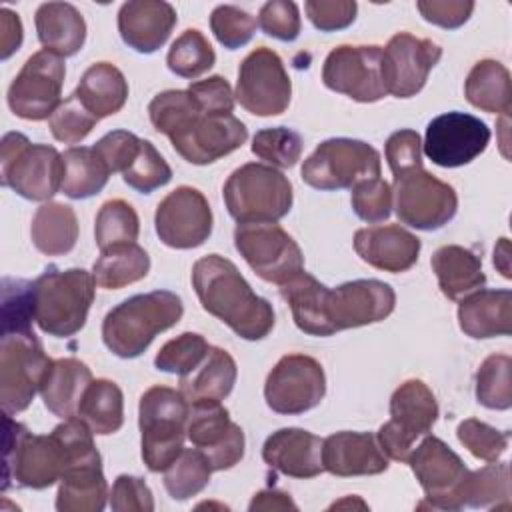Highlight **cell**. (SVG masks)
<instances>
[{"label":"cell","mask_w":512,"mask_h":512,"mask_svg":"<svg viewBox=\"0 0 512 512\" xmlns=\"http://www.w3.org/2000/svg\"><path fill=\"white\" fill-rule=\"evenodd\" d=\"M322 466L334 476H374L388 470L376 434L342 430L322 442Z\"/></svg>","instance_id":"obj_25"},{"label":"cell","mask_w":512,"mask_h":512,"mask_svg":"<svg viewBox=\"0 0 512 512\" xmlns=\"http://www.w3.org/2000/svg\"><path fill=\"white\" fill-rule=\"evenodd\" d=\"M216 62V52L208 38L196 30L188 28L184 30L170 46L166 64L170 72H174L180 78L194 80L208 72Z\"/></svg>","instance_id":"obj_43"},{"label":"cell","mask_w":512,"mask_h":512,"mask_svg":"<svg viewBox=\"0 0 512 512\" xmlns=\"http://www.w3.org/2000/svg\"><path fill=\"white\" fill-rule=\"evenodd\" d=\"M110 508L114 512H152L154 496L140 476L120 474L110 492Z\"/></svg>","instance_id":"obj_60"},{"label":"cell","mask_w":512,"mask_h":512,"mask_svg":"<svg viewBox=\"0 0 512 512\" xmlns=\"http://www.w3.org/2000/svg\"><path fill=\"white\" fill-rule=\"evenodd\" d=\"M94 288V276L84 268L60 270L48 266L32 282L34 322L48 336H74L86 324Z\"/></svg>","instance_id":"obj_3"},{"label":"cell","mask_w":512,"mask_h":512,"mask_svg":"<svg viewBox=\"0 0 512 512\" xmlns=\"http://www.w3.org/2000/svg\"><path fill=\"white\" fill-rule=\"evenodd\" d=\"M96 122L98 118L88 112V108L78 100L74 92L64 102H60V106L48 118L52 136L64 144L82 142L92 132Z\"/></svg>","instance_id":"obj_51"},{"label":"cell","mask_w":512,"mask_h":512,"mask_svg":"<svg viewBox=\"0 0 512 512\" xmlns=\"http://www.w3.org/2000/svg\"><path fill=\"white\" fill-rule=\"evenodd\" d=\"M34 300L32 282L18 278L2 280V326L4 332L32 330Z\"/></svg>","instance_id":"obj_53"},{"label":"cell","mask_w":512,"mask_h":512,"mask_svg":"<svg viewBox=\"0 0 512 512\" xmlns=\"http://www.w3.org/2000/svg\"><path fill=\"white\" fill-rule=\"evenodd\" d=\"M384 154L388 160V166L392 170L394 176L414 170V168H422V140L420 134L416 130L410 128H402L396 130L388 136L386 146H384Z\"/></svg>","instance_id":"obj_59"},{"label":"cell","mask_w":512,"mask_h":512,"mask_svg":"<svg viewBox=\"0 0 512 512\" xmlns=\"http://www.w3.org/2000/svg\"><path fill=\"white\" fill-rule=\"evenodd\" d=\"M62 192L72 200H84L102 192L110 178V170L88 146H72L62 152Z\"/></svg>","instance_id":"obj_40"},{"label":"cell","mask_w":512,"mask_h":512,"mask_svg":"<svg viewBox=\"0 0 512 512\" xmlns=\"http://www.w3.org/2000/svg\"><path fill=\"white\" fill-rule=\"evenodd\" d=\"M460 330L476 340L512 334V292L478 288L458 304Z\"/></svg>","instance_id":"obj_28"},{"label":"cell","mask_w":512,"mask_h":512,"mask_svg":"<svg viewBox=\"0 0 512 512\" xmlns=\"http://www.w3.org/2000/svg\"><path fill=\"white\" fill-rule=\"evenodd\" d=\"M238 376V366L230 352L220 346H210L206 358L186 376H180V392L188 402L224 400Z\"/></svg>","instance_id":"obj_33"},{"label":"cell","mask_w":512,"mask_h":512,"mask_svg":"<svg viewBox=\"0 0 512 512\" xmlns=\"http://www.w3.org/2000/svg\"><path fill=\"white\" fill-rule=\"evenodd\" d=\"M176 22L174 6L164 0H130L118 10L120 38L140 54H152L162 48Z\"/></svg>","instance_id":"obj_24"},{"label":"cell","mask_w":512,"mask_h":512,"mask_svg":"<svg viewBox=\"0 0 512 512\" xmlns=\"http://www.w3.org/2000/svg\"><path fill=\"white\" fill-rule=\"evenodd\" d=\"M456 436L474 458L484 462H496L506 452L510 438L508 432L498 430L476 418L462 420L456 428Z\"/></svg>","instance_id":"obj_52"},{"label":"cell","mask_w":512,"mask_h":512,"mask_svg":"<svg viewBox=\"0 0 512 512\" xmlns=\"http://www.w3.org/2000/svg\"><path fill=\"white\" fill-rule=\"evenodd\" d=\"M212 210L206 196L192 186H178L168 192L154 214L158 238L176 250L202 246L212 234Z\"/></svg>","instance_id":"obj_19"},{"label":"cell","mask_w":512,"mask_h":512,"mask_svg":"<svg viewBox=\"0 0 512 512\" xmlns=\"http://www.w3.org/2000/svg\"><path fill=\"white\" fill-rule=\"evenodd\" d=\"M430 266L448 300H462L486 284L482 258L460 244L440 246L430 258Z\"/></svg>","instance_id":"obj_32"},{"label":"cell","mask_w":512,"mask_h":512,"mask_svg":"<svg viewBox=\"0 0 512 512\" xmlns=\"http://www.w3.org/2000/svg\"><path fill=\"white\" fill-rule=\"evenodd\" d=\"M70 468V456L60 438L50 434H32L24 424L4 412V482L32 490H44L56 484Z\"/></svg>","instance_id":"obj_4"},{"label":"cell","mask_w":512,"mask_h":512,"mask_svg":"<svg viewBox=\"0 0 512 512\" xmlns=\"http://www.w3.org/2000/svg\"><path fill=\"white\" fill-rule=\"evenodd\" d=\"M24 32L22 22L16 12L2 8L0 10V58L8 60L22 44Z\"/></svg>","instance_id":"obj_62"},{"label":"cell","mask_w":512,"mask_h":512,"mask_svg":"<svg viewBox=\"0 0 512 512\" xmlns=\"http://www.w3.org/2000/svg\"><path fill=\"white\" fill-rule=\"evenodd\" d=\"M438 412V402L426 382L418 378L402 382L390 398V420L376 432L386 458L408 462L414 442L432 430Z\"/></svg>","instance_id":"obj_8"},{"label":"cell","mask_w":512,"mask_h":512,"mask_svg":"<svg viewBox=\"0 0 512 512\" xmlns=\"http://www.w3.org/2000/svg\"><path fill=\"white\" fill-rule=\"evenodd\" d=\"M466 100L490 114H508L512 106V86L508 68L492 58L478 60L464 82Z\"/></svg>","instance_id":"obj_36"},{"label":"cell","mask_w":512,"mask_h":512,"mask_svg":"<svg viewBox=\"0 0 512 512\" xmlns=\"http://www.w3.org/2000/svg\"><path fill=\"white\" fill-rule=\"evenodd\" d=\"M440 58L442 48L434 40L418 38L410 32L394 34L382 48V80L386 92L396 98L416 96Z\"/></svg>","instance_id":"obj_21"},{"label":"cell","mask_w":512,"mask_h":512,"mask_svg":"<svg viewBox=\"0 0 512 512\" xmlns=\"http://www.w3.org/2000/svg\"><path fill=\"white\" fill-rule=\"evenodd\" d=\"M248 510L250 512H254V510H298V506L292 502L288 492L268 488V490H260L258 494H254Z\"/></svg>","instance_id":"obj_63"},{"label":"cell","mask_w":512,"mask_h":512,"mask_svg":"<svg viewBox=\"0 0 512 512\" xmlns=\"http://www.w3.org/2000/svg\"><path fill=\"white\" fill-rule=\"evenodd\" d=\"M52 364L34 330L2 332L0 342V402L4 412L26 410Z\"/></svg>","instance_id":"obj_9"},{"label":"cell","mask_w":512,"mask_h":512,"mask_svg":"<svg viewBox=\"0 0 512 512\" xmlns=\"http://www.w3.org/2000/svg\"><path fill=\"white\" fill-rule=\"evenodd\" d=\"M328 90L356 102H378L388 92L382 80V46L342 44L328 52L322 66Z\"/></svg>","instance_id":"obj_17"},{"label":"cell","mask_w":512,"mask_h":512,"mask_svg":"<svg viewBox=\"0 0 512 512\" xmlns=\"http://www.w3.org/2000/svg\"><path fill=\"white\" fill-rule=\"evenodd\" d=\"M150 270L148 252L132 244H120L100 252V258L92 266V276L96 286L106 290H120L128 284H134L146 278Z\"/></svg>","instance_id":"obj_39"},{"label":"cell","mask_w":512,"mask_h":512,"mask_svg":"<svg viewBox=\"0 0 512 512\" xmlns=\"http://www.w3.org/2000/svg\"><path fill=\"white\" fill-rule=\"evenodd\" d=\"M186 438L208 458L212 470H228L244 458V430L220 400L190 402Z\"/></svg>","instance_id":"obj_18"},{"label":"cell","mask_w":512,"mask_h":512,"mask_svg":"<svg viewBox=\"0 0 512 512\" xmlns=\"http://www.w3.org/2000/svg\"><path fill=\"white\" fill-rule=\"evenodd\" d=\"M200 112L188 90H164L158 92L148 104V116L156 132L174 136L186 124H190Z\"/></svg>","instance_id":"obj_46"},{"label":"cell","mask_w":512,"mask_h":512,"mask_svg":"<svg viewBox=\"0 0 512 512\" xmlns=\"http://www.w3.org/2000/svg\"><path fill=\"white\" fill-rule=\"evenodd\" d=\"M140 142L142 138H138L128 130H112L104 134L92 148L102 158L110 174H114V172H124L132 164V160L140 150Z\"/></svg>","instance_id":"obj_56"},{"label":"cell","mask_w":512,"mask_h":512,"mask_svg":"<svg viewBox=\"0 0 512 512\" xmlns=\"http://www.w3.org/2000/svg\"><path fill=\"white\" fill-rule=\"evenodd\" d=\"M110 492L102 464L74 466L60 478L56 494L58 512H100Z\"/></svg>","instance_id":"obj_37"},{"label":"cell","mask_w":512,"mask_h":512,"mask_svg":"<svg viewBox=\"0 0 512 512\" xmlns=\"http://www.w3.org/2000/svg\"><path fill=\"white\" fill-rule=\"evenodd\" d=\"M466 506L472 508H508L510 506V466L508 462H490L470 470L466 482Z\"/></svg>","instance_id":"obj_44"},{"label":"cell","mask_w":512,"mask_h":512,"mask_svg":"<svg viewBox=\"0 0 512 512\" xmlns=\"http://www.w3.org/2000/svg\"><path fill=\"white\" fill-rule=\"evenodd\" d=\"M122 180L136 192L152 194L156 188L172 180V168L150 140H142L136 158L122 172Z\"/></svg>","instance_id":"obj_49"},{"label":"cell","mask_w":512,"mask_h":512,"mask_svg":"<svg viewBox=\"0 0 512 512\" xmlns=\"http://www.w3.org/2000/svg\"><path fill=\"white\" fill-rule=\"evenodd\" d=\"M92 380L90 368L78 358L52 360L40 386L44 406L62 420L74 418L78 414L84 390Z\"/></svg>","instance_id":"obj_31"},{"label":"cell","mask_w":512,"mask_h":512,"mask_svg":"<svg viewBox=\"0 0 512 512\" xmlns=\"http://www.w3.org/2000/svg\"><path fill=\"white\" fill-rule=\"evenodd\" d=\"M234 246L264 282L280 286L304 270L300 246L276 222H238Z\"/></svg>","instance_id":"obj_11"},{"label":"cell","mask_w":512,"mask_h":512,"mask_svg":"<svg viewBox=\"0 0 512 512\" xmlns=\"http://www.w3.org/2000/svg\"><path fill=\"white\" fill-rule=\"evenodd\" d=\"M190 402L170 386H150L138 404L142 460L150 472H164L184 450Z\"/></svg>","instance_id":"obj_5"},{"label":"cell","mask_w":512,"mask_h":512,"mask_svg":"<svg viewBox=\"0 0 512 512\" xmlns=\"http://www.w3.org/2000/svg\"><path fill=\"white\" fill-rule=\"evenodd\" d=\"M74 94L98 120L120 112L128 98L124 74L110 62H94L82 74Z\"/></svg>","instance_id":"obj_34"},{"label":"cell","mask_w":512,"mask_h":512,"mask_svg":"<svg viewBox=\"0 0 512 512\" xmlns=\"http://www.w3.org/2000/svg\"><path fill=\"white\" fill-rule=\"evenodd\" d=\"M64 60L48 50L34 52L8 88L10 110L24 120L40 122L60 106L64 86Z\"/></svg>","instance_id":"obj_16"},{"label":"cell","mask_w":512,"mask_h":512,"mask_svg":"<svg viewBox=\"0 0 512 512\" xmlns=\"http://www.w3.org/2000/svg\"><path fill=\"white\" fill-rule=\"evenodd\" d=\"M494 266L500 270L504 278H510V244L508 238H500L494 246Z\"/></svg>","instance_id":"obj_64"},{"label":"cell","mask_w":512,"mask_h":512,"mask_svg":"<svg viewBox=\"0 0 512 512\" xmlns=\"http://www.w3.org/2000/svg\"><path fill=\"white\" fill-rule=\"evenodd\" d=\"M258 26L262 28L264 34L276 40H282V42L296 40L302 28L298 4L290 0H270L262 4L258 12Z\"/></svg>","instance_id":"obj_55"},{"label":"cell","mask_w":512,"mask_h":512,"mask_svg":"<svg viewBox=\"0 0 512 512\" xmlns=\"http://www.w3.org/2000/svg\"><path fill=\"white\" fill-rule=\"evenodd\" d=\"M396 294L390 284L374 278H360L330 288L326 312L336 332L382 322L394 312Z\"/></svg>","instance_id":"obj_22"},{"label":"cell","mask_w":512,"mask_h":512,"mask_svg":"<svg viewBox=\"0 0 512 512\" xmlns=\"http://www.w3.org/2000/svg\"><path fill=\"white\" fill-rule=\"evenodd\" d=\"M324 438L304 428H280L272 432L264 446V462L292 478H314L324 472L322 466Z\"/></svg>","instance_id":"obj_27"},{"label":"cell","mask_w":512,"mask_h":512,"mask_svg":"<svg viewBox=\"0 0 512 512\" xmlns=\"http://www.w3.org/2000/svg\"><path fill=\"white\" fill-rule=\"evenodd\" d=\"M380 154L356 138H328L304 160L300 176L316 190L352 188L364 178L380 176Z\"/></svg>","instance_id":"obj_10"},{"label":"cell","mask_w":512,"mask_h":512,"mask_svg":"<svg viewBox=\"0 0 512 512\" xmlns=\"http://www.w3.org/2000/svg\"><path fill=\"white\" fill-rule=\"evenodd\" d=\"M422 242L398 224L368 226L354 232V250L370 266L384 272H406L418 262Z\"/></svg>","instance_id":"obj_26"},{"label":"cell","mask_w":512,"mask_h":512,"mask_svg":"<svg viewBox=\"0 0 512 512\" xmlns=\"http://www.w3.org/2000/svg\"><path fill=\"white\" fill-rule=\"evenodd\" d=\"M76 416L98 436L118 432L124 424V394L120 386L108 378L92 380L84 390Z\"/></svg>","instance_id":"obj_38"},{"label":"cell","mask_w":512,"mask_h":512,"mask_svg":"<svg viewBox=\"0 0 512 512\" xmlns=\"http://www.w3.org/2000/svg\"><path fill=\"white\" fill-rule=\"evenodd\" d=\"M194 98L202 114H232L234 110V92L224 76H208L204 80L190 82L186 88Z\"/></svg>","instance_id":"obj_57"},{"label":"cell","mask_w":512,"mask_h":512,"mask_svg":"<svg viewBox=\"0 0 512 512\" xmlns=\"http://www.w3.org/2000/svg\"><path fill=\"white\" fill-rule=\"evenodd\" d=\"M418 12L422 18L430 24H436L440 28H460L474 12L472 0H418L416 2Z\"/></svg>","instance_id":"obj_61"},{"label":"cell","mask_w":512,"mask_h":512,"mask_svg":"<svg viewBox=\"0 0 512 512\" xmlns=\"http://www.w3.org/2000/svg\"><path fill=\"white\" fill-rule=\"evenodd\" d=\"M302 136L286 126L262 128L252 138V154L274 168H292L302 156Z\"/></svg>","instance_id":"obj_47"},{"label":"cell","mask_w":512,"mask_h":512,"mask_svg":"<svg viewBox=\"0 0 512 512\" xmlns=\"http://www.w3.org/2000/svg\"><path fill=\"white\" fill-rule=\"evenodd\" d=\"M62 154L48 144H34L20 132H8L0 146V180L18 196L50 202L62 188Z\"/></svg>","instance_id":"obj_7"},{"label":"cell","mask_w":512,"mask_h":512,"mask_svg":"<svg viewBox=\"0 0 512 512\" xmlns=\"http://www.w3.org/2000/svg\"><path fill=\"white\" fill-rule=\"evenodd\" d=\"M248 138V128L232 114H198L180 132L170 136L174 150L190 164L206 166L238 150Z\"/></svg>","instance_id":"obj_23"},{"label":"cell","mask_w":512,"mask_h":512,"mask_svg":"<svg viewBox=\"0 0 512 512\" xmlns=\"http://www.w3.org/2000/svg\"><path fill=\"white\" fill-rule=\"evenodd\" d=\"M392 200L402 224L426 232L448 224L458 210L456 190L424 166L394 176Z\"/></svg>","instance_id":"obj_12"},{"label":"cell","mask_w":512,"mask_h":512,"mask_svg":"<svg viewBox=\"0 0 512 512\" xmlns=\"http://www.w3.org/2000/svg\"><path fill=\"white\" fill-rule=\"evenodd\" d=\"M512 360L508 354H490L476 372V400L490 410L512 406Z\"/></svg>","instance_id":"obj_45"},{"label":"cell","mask_w":512,"mask_h":512,"mask_svg":"<svg viewBox=\"0 0 512 512\" xmlns=\"http://www.w3.org/2000/svg\"><path fill=\"white\" fill-rule=\"evenodd\" d=\"M222 196L228 214L236 222H278L294 202L290 180L262 162L236 168L224 182Z\"/></svg>","instance_id":"obj_6"},{"label":"cell","mask_w":512,"mask_h":512,"mask_svg":"<svg viewBox=\"0 0 512 512\" xmlns=\"http://www.w3.org/2000/svg\"><path fill=\"white\" fill-rule=\"evenodd\" d=\"M212 472L208 458L198 448H184L164 470V488L172 500H188L208 486Z\"/></svg>","instance_id":"obj_42"},{"label":"cell","mask_w":512,"mask_h":512,"mask_svg":"<svg viewBox=\"0 0 512 512\" xmlns=\"http://www.w3.org/2000/svg\"><path fill=\"white\" fill-rule=\"evenodd\" d=\"M490 142V128L466 112H446L426 126L422 152L436 166L458 168L478 158Z\"/></svg>","instance_id":"obj_20"},{"label":"cell","mask_w":512,"mask_h":512,"mask_svg":"<svg viewBox=\"0 0 512 512\" xmlns=\"http://www.w3.org/2000/svg\"><path fill=\"white\" fill-rule=\"evenodd\" d=\"M308 20L320 32L348 28L356 20L358 4L354 0H308L304 2Z\"/></svg>","instance_id":"obj_58"},{"label":"cell","mask_w":512,"mask_h":512,"mask_svg":"<svg viewBox=\"0 0 512 512\" xmlns=\"http://www.w3.org/2000/svg\"><path fill=\"white\" fill-rule=\"evenodd\" d=\"M182 314V298L170 290L136 294L104 316L102 340L118 358H136L160 332L176 326Z\"/></svg>","instance_id":"obj_2"},{"label":"cell","mask_w":512,"mask_h":512,"mask_svg":"<svg viewBox=\"0 0 512 512\" xmlns=\"http://www.w3.org/2000/svg\"><path fill=\"white\" fill-rule=\"evenodd\" d=\"M326 394L322 364L308 354H286L266 376L264 398L278 414H304L316 408Z\"/></svg>","instance_id":"obj_15"},{"label":"cell","mask_w":512,"mask_h":512,"mask_svg":"<svg viewBox=\"0 0 512 512\" xmlns=\"http://www.w3.org/2000/svg\"><path fill=\"white\" fill-rule=\"evenodd\" d=\"M330 288L324 286L310 272L302 270L284 284H280L282 298L290 304L294 324L310 336H332L334 330L328 320L326 302Z\"/></svg>","instance_id":"obj_30"},{"label":"cell","mask_w":512,"mask_h":512,"mask_svg":"<svg viewBox=\"0 0 512 512\" xmlns=\"http://www.w3.org/2000/svg\"><path fill=\"white\" fill-rule=\"evenodd\" d=\"M140 220L132 204L114 198L100 206L94 222V238L100 252L138 240Z\"/></svg>","instance_id":"obj_41"},{"label":"cell","mask_w":512,"mask_h":512,"mask_svg":"<svg viewBox=\"0 0 512 512\" xmlns=\"http://www.w3.org/2000/svg\"><path fill=\"white\" fill-rule=\"evenodd\" d=\"M234 98L254 116H278L288 108L292 82L282 58L272 48H254L240 62Z\"/></svg>","instance_id":"obj_14"},{"label":"cell","mask_w":512,"mask_h":512,"mask_svg":"<svg viewBox=\"0 0 512 512\" xmlns=\"http://www.w3.org/2000/svg\"><path fill=\"white\" fill-rule=\"evenodd\" d=\"M352 210L370 224L384 222L392 212V188L380 176L364 178L352 186Z\"/></svg>","instance_id":"obj_54"},{"label":"cell","mask_w":512,"mask_h":512,"mask_svg":"<svg viewBox=\"0 0 512 512\" xmlns=\"http://www.w3.org/2000/svg\"><path fill=\"white\" fill-rule=\"evenodd\" d=\"M210 344L198 332H182L180 336L168 340L156 354L154 366L160 372L186 376L190 374L208 354Z\"/></svg>","instance_id":"obj_48"},{"label":"cell","mask_w":512,"mask_h":512,"mask_svg":"<svg viewBox=\"0 0 512 512\" xmlns=\"http://www.w3.org/2000/svg\"><path fill=\"white\" fill-rule=\"evenodd\" d=\"M32 244L46 256L68 254L78 240V218L64 202H44L30 224Z\"/></svg>","instance_id":"obj_35"},{"label":"cell","mask_w":512,"mask_h":512,"mask_svg":"<svg viewBox=\"0 0 512 512\" xmlns=\"http://www.w3.org/2000/svg\"><path fill=\"white\" fill-rule=\"evenodd\" d=\"M192 286L202 308L244 340H262L274 328L272 304L258 296L236 264L208 254L192 266Z\"/></svg>","instance_id":"obj_1"},{"label":"cell","mask_w":512,"mask_h":512,"mask_svg":"<svg viewBox=\"0 0 512 512\" xmlns=\"http://www.w3.org/2000/svg\"><path fill=\"white\" fill-rule=\"evenodd\" d=\"M408 464L432 508L460 510L466 506L470 470L444 440L426 434L408 456Z\"/></svg>","instance_id":"obj_13"},{"label":"cell","mask_w":512,"mask_h":512,"mask_svg":"<svg viewBox=\"0 0 512 512\" xmlns=\"http://www.w3.org/2000/svg\"><path fill=\"white\" fill-rule=\"evenodd\" d=\"M256 26L258 20L234 4H220L210 14V30L214 38L228 50L246 46L252 40Z\"/></svg>","instance_id":"obj_50"},{"label":"cell","mask_w":512,"mask_h":512,"mask_svg":"<svg viewBox=\"0 0 512 512\" xmlns=\"http://www.w3.org/2000/svg\"><path fill=\"white\" fill-rule=\"evenodd\" d=\"M36 34L44 50L66 58L82 50L86 40V22L80 10L68 2H44L38 6Z\"/></svg>","instance_id":"obj_29"}]
</instances>
